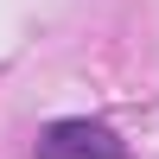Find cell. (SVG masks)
<instances>
[{
  "instance_id": "obj_1",
  "label": "cell",
  "mask_w": 159,
  "mask_h": 159,
  "mask_svg": "<svg viewBox=\"0 0 159 159\" xmlns=\"http://www.w3.org/2000/svg\"><path fill=\"white\" fill-rule=\"evenodd\" d=\"M38 159H127V147L102 121H51L38 134Z\"/></svg>"
}]
</instances>
